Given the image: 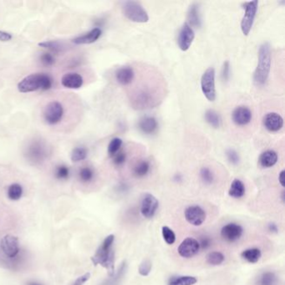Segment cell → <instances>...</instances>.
Listing matches in <instances>:
<instances>
[{
	"mask_svg": "<svg viewBox=\"0 0 285 285\" xmlns=\"http://www.w3.org/2000/svg\"><path fill=\"white\" fill-rule=\"evenodd\" d=\"M115 242V235H108L102 244L96 250V253L91 257V261L94 265H101L107 270L110 276L115 274V251L113 245Z\"/></svg>",
	"mask_w": 285,
	"mask_h": 285,
	"instance_id": "6da1fadb",
	"label": "cell"
},
{
	"mask_svg": "<svg viewBox=\"0 0 285 285\" xmlns=\"http://www.w3.org/2000/svg\"><path fill=\"white\" fill-rule=\"evenodd\" d=\"M271 46L268 43H264L259 47L258 64L253 74V81L258 86H262L268 81L270 73Z\"/></svg>",
	"mask_w": 285,
	"mask_h": 285,
	"instance_id": "7a4b0ae2",
	"label": "cell"
},
{
	"mask_svg": "<svg viewBox=\"0 0 285 285\" xmlns=\"http://www.w3.org/2000/svg\"><path fill=\"white\" fill-rule=\"evenodd\" d=\"M52 79L49 75L36 73L26 76L18 84V90L21 93H29L36 90H48L52 87Z\"/></svg>",
	"mask_w": 285,
	"mask_h": 285,
	"instance_id": "3957f363",
	"label": "cell"
},
{
	"mask_svg": "<svg viewBox=\"0 0 285 285\" xmlns=\"http://www.w3.org/2000/svg\"><path fill=\"white\" fill-rule=\"evenodd\" d=\"M123 15L135 23H147L149 16L142 4L136 1H125L122 5Z\"/></svg>",
	"mask_w": 285,
	"mask_h": 285,
	"instance_id": "277c9868",
	"label": "cell"
},
{
	"mask_svg": "<svg viewBox=\"0 0 285 285\" xmlns=\"http://www.w3.org/2000/svg\"><path fill=\"white\" fill-rule=\"evenodd\" d=\"M215 76V69L213 67L208 68L202 76V91L209 102H214L216 99Z\"/></svg>",
	"mask_w": 285,
	"mask_h": 285,
	"instance_id": "5b68a950",
	"label": "cell"
},
{
	"mask_svg": "<svg viewBox=\"0 0 285 285\" xmlns=\"http://www.w3.org/2000/svg\"><path fill=\"white\" fill-rule=\"evenodd\" d=\"M244 15L242 19L241 29L244 35H248L253 28L254 20L256 17L259 1H251L244 3Z\"/></svg>",
	"mask_w": 285,
	"mask_h": 285,
	"instance_id": "8992f818",
	"label": "cell"
},
{
	"mask_svg": "<svg viewBox=\"0 0 285 285\" xmlns=\"http://www.w3.org/2000/svg\"><path fill=\"white\" fill-rule=\"evenodd\" d=\"M64 116V107L59 102H51L44 109V118L47 124L56 125Z\"/></svg>",
	"mask_w": 285,
	"mask_h": 285,
	"instance_id": "52a82bcc",
	"label": "cell"
},
{
	"mask_svg": "<svg viewBox=\"0 0 285 285\" xmlns=\"http://www.w3.org/2000/svg\"><path fill=\"white\" fill-rule=\"evenodd\" d=\"M184 216L186 222L195 227L203 225L207 218L206 212L203 207L198 205H192L186 207L184 212Z\"/></svg>",
	"mask_w": 285,
	"mask_h": 285,
	"instance_id": "ba28073f",
	"label": "cell"
},
{
	"mask_svg": "<svg viewBox=\"0 0 285 285\" xmlns=\"http://www.w3.org/2000/svg\"><path fill=\"white\" fill-rule=\"evenodd\" d=\"M159 207V202L155 196L151 193H145L141 204V213L145 218H153Z\"/></svg>",
	"mask_w": 285,
	"mask_h": 285,
	"instance_id": "9c48e42d",
	"label": "cell"
},
{
	"mask_svg": "<svg viewBox=\"0 0 285 285\" xmlns=\"http://www.w3.org/2000/svg\"><path fill=\"white\" fill-rule=\"evenodd\" d=\"M200 251V245L198 240L194 238H186L181 243L178 252L182 258L191 259L195 256Z\"/></svg>",
	"mask_w": 285,
	"mask_h": 285,
	"instance_id": "30bf717a",
	"label": "cell"
},
{
	"mask_svg": "<svg viewBox=\"0 0 285 285\" xmlns=\"http://www.w3.org/2000/svg\"><path fill=\"white\" fill-rule=\"evenodd\" d=\"M0 247L3 251V253L5 254V256L10 259L15 258L20 253V244L17 237L8 234L3 237L1 243Z\"/></svg>",
	"mask_w": 285,
	"mask_h": 285,
	"instance_id": "8fae6325",
	"label": "cell"
},
{
	"mask_svg": "<svg viewBox=\"0 0 285 285\" xmlns=\"http://www.w3.org/2000/svg\"><path fill=\"white\" fill-rule=\"evenodd\" d=\"M195 39L194 30L188 23H184L178 35V44L181 50L186 51L190 49Z\"/></svg>",
	"mask_w": 285,
	"mask_h": 285,
	"instance_id": "7c38bea8",
	"label": "cell"
},
{
	"mask_svg": "<svg viewBox=\"0 0 285 285\" xmlns=\"http://www.w3.org/2000/svg\"><path fill=\"white\" fill-rule=\"evenodd\" d=\"M244 234V228L241 225L234 223L224 225L221 229V237L225 241L234 243L241 239Z\"/></svg>",
	"mask_w": 285,
	"mask_h": 285,
	"instance_id": "4fadbf2b",
	"label": "cell"
},
{
	"mask_svg": "<svg viewBox=\"0 0 285 285\" xmlns=\"http://www.w3.org/2000/svg\"><path fill=\"white\" fill-rule=\"evenodd\" d=\"M46 146L40 142H36L29 145L27 151V156L33 163H40L46 157Z\"/></svg>",
	"mask_w": 285,
	"mask_h": 285,
	"instance_id": "5bb4252c",
	"label": "cell"
},
{
	"mask_svg": "<svg viewBox=\"0 0 285 285\" xmlns=\"http://www.w3.org/2000/svg\"><path fill=\"white\" fill-rule=\"evenodd\" d=\"M252 117V111L247 106H239L236 108L232 114L233 122L239 126H244L250 123Z\"/></svg>",
	"mask_w": 285,
	"mask_h": 285,
	"instance_id": "9a60e30c",
	"label": "cell"
},
{
	"mask_svg": "<svg viewBox=\"0 0 285 285\" xmlns=\"http://www.w3.org/2000/svg\"><path fill=\"white\" fill-rule=\"evenodd\" d=\"M264 125L265 128L271 132H277L281 130L284 125V119L280 114L270 112L264 117Z\"/></svg>",
	"mask_w": 285,
	"mask_h": 285,
	"instance_id": "2e32d148",
	"label": "cell"
},
{
	"mask_svg": "<svg viewBox=\"0 0 285 285\" xmlns=\"http://www.w3.org/2000/svg\"><path fill=\"white\" fill-rule=\"evenodd\" d=\"M83 77L77 73H67L61 79L62 85L69 89H80L83 85Z\"/></svg>",
	"mask_w": 285,
	"mask_h": 285,
	"instance_id": "e0dca14e",
	"label": "cell"
},
{
	"mask_svg": "<svg viewBox=\"0 0 285 285\" xmlns=\"http://www.w3.org/2000/svg\"><path fill=\"white\" fill-rule=\"evenodd\" d=\"M102 30L100 28H95L84 35L78 36L73 40V43L76 44H89L95 43L102 36Z\"/></svg>",
	"mask_w": 285,
	"mask_h": 285,
	"instance_id": "ac0fdd59",
	"label": "cell"
},
{
	"mask_svg": "<svg viewBox=\"0 0 285 285\" xmlns=\"http://www.w3.org/2000/svg\"><path fill=\"white\" fill-rule=\"evenodd\" d=\"M135 77L134 70L130 66H123L117 70L116 79L122 85H129L133 81Z\"/></svg>",
	"mask_w": 285,
	"mask_h": 285,
	"instance_id": "d6986e66",
	"label": "cell"
},
{
	"mask_svg": "<svg viewBox=\"0 0 285 285\" xmlns=\"http://www.w3.org/2000/svg\"><path fill=\"white\" fill-rule=\"evenodd\" d=\"M138 127L144 134L151 135L158 128V123L156 118L152 117H143L138 123Z\"/></svg>",
	"mask_w": 285,
	"mask_h": 285,
	"instance_id": "ffe728a7",
	"label": "cell"
},
{
	"mask_svg": "<svg viewBox=\"0 0 285 285\" xmlns=\"http://www.w3.org/2000/svg\"><path fill=\"white\" fill-rule=\"evenodd\" d=\"M188 22L190 26L194 28H199L202 25L201 15H200V8L198 3H192L188 10Z\"/></svg>",
	"mask_w": 285,
	"mask_h": 285,
	"instance_id": "44dd1931",
	"label": "cell"
},
{
	"mask_svg": "<svg viewBox=\"0 0 285 285\" xmlns=\"http://www.w3.org/2000/svg\"><path fill=\"white\" fill-rule=\"evenodd\" d=\"M278 154L274 151L269 150L263 152L260 157H259V164L262 167L265 168H269L274 166L278 162Z\"/></svg>",
	"mask_w": 285,
	"mask_h": 285,
	"instance_id": "7402d4cb",
	"label": "cell"
},
{
	"mask_svg": "<svg viewBox=\"0 0 285 285\" xmlns=\"http://www.w3.org/2000/svg\"><path fill=\"white\" fill-rule=\"evenodd\" d=\"M245 192H246V188L244 183L239 179H234L230 185L228 195L231 198L239 199L245 195Z\"/></svg>",
	"mask_w": 285,
	"mask_h": 285,
	"instance_id": "603a6c76",
	"label": "cell"
},
{
	"mask_svg": "<svg viewBox=\"0 0 285 285\" xmlns=\"http://www.w3.org/2000/svg\"><path fill=\"white\" fill-rule=\"evenodd\" d=\"M242 259L249 264H256L259 262L261 257L262 252L258 247H251L243 251L241 253Z\"/></svg>",
	"mask_w": 285,
	"mask_h": 285,
	"instance_id": "cb8c5ba5",
	"label": "cell"
},
{
	"mask_svg": "<svg viewBox=\"0 0 285 285\" xmlns=\"http://www.w3.org/2000/svg\"><path fill=\"white\" fill-rule=\"evenodd\" d=\"M198 279L190 275H177L170 278L167 285H195Z\"/></svg>",
	"mask_w": 285,
	"mask_h": 285,
	"instance_id": "d4e9b609",
	"label": "cell"
},
{
	"mask_svg": "<svg viewBox=\"0 0 285 285\" xmlns=\"http://www.w3.org/2000/svg\"><path fill=\"white\" fill-rule=\"evenodd\" d=\"M151 169V165L147 161H140L136 164L133 168V174L137 178H142L148 174Z\"/></svg>",
	"mask_w": 285,
	"mask_h": 285,
	"instance_id": "484cf974",
	"label": "cell"
},
{
	"mask_svg": "<svg viewBox=\"0 0 285 285\" xmlns=\"http://www.w3.org/2000/svg\"><path fill=\"white\" fill-rule=\"evenodd\" d=\"M205 120L211 126L214 128L220 127L222 124V119L218 112H216L213 110H207L205 112Z\"/></svg>",
	"mask_w": 285,
	"mask_h": 285,
	"instance_id": "4316f807",
	"label": "cell"
},
{
	"mask_svg": "<svg viewBox=\"0 0 285 285\" xmlns=\"http://www.w3.org/2000/svg\"><path fill=\"white\" fill-rule=\"evenodd\" d=\"M206 261L208 265L212 266H218V265H221L225 261V256L224 253L218 251L210 252L206 257Z\"/></svg>",
	"mask_w": 285,
	"mask_h": 285,
	"instance_id": "83f0119b",
	"label": "cell"
},
{
	"mask_svg": "<svg viewBox=\"0 0 285 285\" xmlns=\"http://www.w3.org/2000/svg\"><path fill=\"white\" fill-rule=\"evenodd\" d=\"M23 195V187L19 183H13L8 188V198L13 201L20 199Z\"/></svg>",
	"mask_w": 285,
	"mask_h": 285,
	"instance_id": "f1b7e54d",
	"label": "cell"
},
{
	"mask_svg": "<svg viewBox=\"0 0 285 285\" xmlns=\"http://www.w3.org/2000/svg\"><path fill=\"white\" fill-rule=\"evenodd\" d=\"M87 149L84 148L83 146H78L73 149L71 152V161L73 163H79L84 160L87 157Z\"/></svg>",
	"mask_w": 285,
	"mask_h": 285,
	"instance_id": "f546056e",
	"label": "cell"
},
{
	"mask_svg": "<svg viewBox=\"0 0 285 285\" xmlns=\"http://www.w3.org/2000/svg\"><path fill=\"white\" fill-rule=\"evenodd\" d=\"M122 145V140L119 137H115L108 145V154L111 157H114L117 152H119Z\"/></svg>",
	"mask_w": 285,
	"mask_h": 285,
	"instance_id": "4dcf8cb0",
	"label": "cell"
},
{
	"mask_svg": "<svg viewBox=\"0 0 285 285\" xmlns=\"http://www.w3.org/2000/svg\"><path fill=\"white\" fill-rule=\"evenodd\" d=\"M277 277L273 272H265L259 278V285H275Z\"/></svg>",
	"mask_w": 285,
	"mask_h": 285,
	"instance_id": "1f68e13d",
	"label": "cell"
},
{
	"mask_svg": "<svg viewBox=\"0 0 285 285\" xmlns=\"http://www.w3.org/2000/svg\"><path fill=\"white\" fill-rule=\"evenodd\" d=\"M200 177L204 183L206 185H211L214 182V174L211 169L207 166H204L200 170Z\"/></svg>",
	"mask_w": 285,
	"mask_h": 285,
	"instance_id": "d6a6232c",
	"label": "cell"
},
{
	"mask_svg": "<svg viewBox=\"0 0 285 285\" xmlns=\"http://www.w3.org/2000/svg\"><path fill=\"white\" fill-rule=\"evenodd\" d=\"M162 234L164 241L168 245H172L176 242V234L173 230L167 226H163L162 228Z\"/></svg>",
	"mask_w": 285,
	"mask_h": 285,
	"instance_id": "836d02e7",
	"label": "cell"
},
{
	"mask_svg": "<svg viewBox=\"0 0 285 285\" xmlns=\"http://www.w3.org/2000/svg\"><path fill=\"white\" fill-rule=\"evenodd\" d=\"M70 168L65 165H59L56 166L55 175L58 180H67L70 178Z\"/></svg>",
	"mask_w": 285,
	"mask_h": 285,
	"instance_id": "e575fe53",
	"label": "cell"
},
{
	"mask_svg": "<svg viewBox=\"0 0 285 285\" xmlns=\"http://www.w3.org/2000/svg\"><path fill=\"white\" fill-rule=\"evenodd\" d=\"M79 178H80V180L83 183H90V181L93 180V170L88 166H84L80 170Z\"/></svg>",
	"mask_w": 285,
	"mask_h": 285,
	"instance_id": "d590c367",
	"label": "cell"
},
{
	"mask_svg": "<svg viewBox=\"0 0 285 285\" xmlns=\"http://www.w3.org/2000/svg\"><path fill=\"white\" fill-rule=\"evenodd\" d=\"M39 46L43 47L53 53H60L61 51L62 46L57 41H46L39 44Z\"/></svg>",
	"mask_w": 285,
	"mask_h": 285,
	"instance_id": "8d00e7d4",
	"label": "cell"
},
{
	"mask_svg": "<svg viewBox=\"0 0 285 285\" xmlns=\"http://www.w3.org/2000/svg\"><path fill=\"white\" fill-rule=\"evenodd\" d=\"M151 268H152V264H151V260L145 259L141 263L140 266L138 268V272L142 276H148L151 272Z\"/></svg>",
	"mask_w": 285,
	"mask_h": 285,
	"instance_id": "74e56055",
	"label": "cell"
},
{
	"mask_svg": "<svg viewBox=\"0 0 285 285\" xmlns=\"http://www.w3.org/2000/svg\"><path fill=\"white\" fill-rule=\"evenodd\" d=\"M41 61L44 66H52L53 64L56 63V59L52 54L48 52L44 53L41 56Z\"/></svg>",
	"mask_w": 285,
	"mask_h": 285,
	"instance_id": "f35d334b",
	"label": "cell"
},
{
	"mask_svg": "<svg viewBox=\"0 0 285 285\" xmlns=\"http://www.w3.org/2000/svg\"><path fill=\"white\" fill-rule=\"evenodd\" d=\"M226 156H227V160L229 161L230 163H232L233 165L239 164L240 158H239V153L235 150L228 149L226 152Z\"/></svg>",
	"mask_w": 285,
	"mask_h": 285,
	"instance_id": "ab89813d",
	"label": "cell"
},
{
	"mask_svg": "<svg viewBox=\"0 0 285 285\" xmlns=\"http://www.w3.org/2000/svg\"><path fill=\"white\" fill-rule=\"evenodd\" d=\"M126 160V154L124 151H119L113 157V163L116 166H122Z\"/></svg>",
	"mask_w": 285,
	"mask_h": 285,
	"instance_id": "60d3db41",
	"label": "cell"
},
{
	"mask_svg": "<svg viewBox=\"0 0 285 285\" xmlns=\"http://www.w3.org/2000/svg\"><path fill=\"white\" fill-rule=\"evenodd\" d=\"M199 243V245H200V250L203 249V250H206L208 247H211L212 245V239H210V237H207V236H204L202 237L200 239V241H198Z\"/></svg>",
	"mask_w": 285,
	"mask_h": 285,
	"instance_id": "b9f144b4",
	"label": "cell"
},
{
	"mask_svg": "<svg viewBox=\"0 0 285 285\" xmlns=\"http://www.w3.org/2000/svg\"><path fill=\"white\" fill-rule=\"evenodd\" d=\"M222 78L224 81H227L230 78V64L229 61H225L222 69Z\"/></svg>",
	"mask_w": 285,
	"mask_h": 285,
	"instance_id": "7bdbcfd3",
	"label": "cell"
},
{
	"mask_svg": "<svg viewBox=\"0 0 285 285\" xmlns=\"http://www.w3.org/2000/svg\"><path fill=\"white\" fill-rule=\"evenodd\" d=\"M90 273H86V274H83L82 276L79 277L72 285H83L84 283L87 282L88 280H90Z\"/></svg>",
	"mask_w": 285,
	"mask_h": 285,
	"instance_id": "ee69618b",
	"label": "cell"
},
{
	"mask_svg": "<svg viewBox=\"0 0 285 285\" xmlns=\"http://www.w3.org/2000/svg\"><path fill=\"white\" fill-rule=\"evenodd\" d=\"M11 34L0 30V41H2V42H8V41H11Z\"/></svg>",
	"mask_w": 285,
	"mask_h": 285,
	"instance_id": "f6af8a7d",
	"label": "cell"
},
{
	"mask_svg": "<svg viewBox=\"0 0 285 285\" xmlns=\"http://www.w3.org/2000/svg\"><path fill=\"white\" fill-rule=\"evenodd\" d=\"M268 229L271 233H277L279 231V227L277 226V224H274V223H271L268 225Z\"/></svg>",
	"mask_w": 285,
	"mask_h": 285,
	"instance_id": "bcb514c9",
	"label": "cell"
},
{
	"mask_svg": "<svg viewBox=\"0 0 285 285\" xmlns=\"http://www.w3.org/2000/svg\"><path fill=\"white\" fill-rule=\"evenodd\" d=\"M285 171L283 170V171L280 172V175H279V182H280V185L283 187H285Z\"/></svg>",
	"mask_w": 285,
	"mask_h": 285,
	"instance_id": "7dc6e473",
	"label": "cell"
},
{
	"mask_svg": "<svg viewBox=\"0 0 285 285\" xmlns=\"http://www.w3.org/2000/svg\"><path fill=\"white\" fill-rule=\"evenodd\" d=\"M27 285H42L40 283L37 282H29L27 284Z\"/></svg>",
	"mask_w": 285,
	"mask_h": 285,
	"instance_id": "c3c4849f",
	"label": "cell"
}]
</instances>
